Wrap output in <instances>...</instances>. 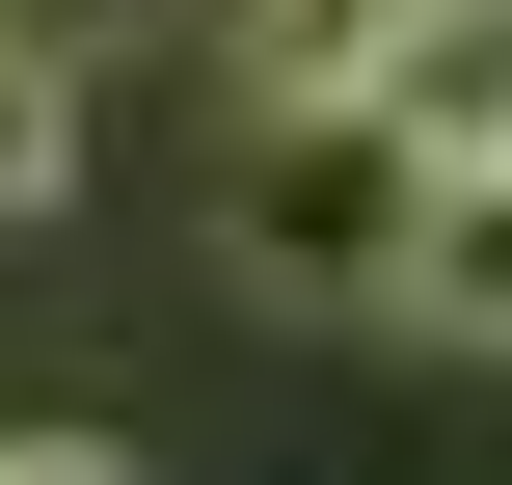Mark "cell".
I'll list each match as a JSON object with an SVG mask.
<instances>
[{"label": "cell", "instance_id": "1", "mask_svg": "<svg viewBox=\"0 0 512 485\" xmlns=\"http://www.w3.org/2000/svg\"><path fill=\"white\" fill-rule=\"evenodd\" d=\"M405 324H432V351H512V135L432 162V216H405Z\"/></svg>", "mask_w": 512, "mask_h": 485}, {"label": "cell", "instance_id": "3", "mask_svg": "<svg viewBox=\"0 0 512 485\" xmlns=\"http://www.w3.org/2000/svg\"><path fill=\"white\" fill-rule=\"evenodd\" d=\"M0 485H135V459H108V432H0Z\"/></svg>", "mask_w": 512, "mask_h": 485}, {"label": "cell", "instance_id": "2", "mask_svg": "<svg viewBox=\"0 0 512 485\" xmlns=\"http://www.w3.org/2000/svg\"><path fill=\"white\" fill-rule=\"evenodd\" d=\"M54 189H81V27L0 0V216H54Z\"/></svg>", "mask_w": 512, "mask_h": 485}]
</instances>
